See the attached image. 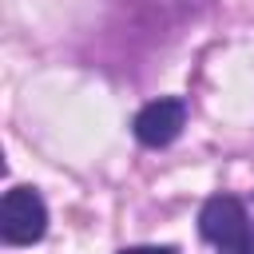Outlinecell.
<instances>
[{"instance_id":"cell-1","label":"cell","mask_w":254,"mask_h":254,"mask_svg":"<svg viewBox=\"0 0 254 254\" xmlns=\"http://www.w3.org/2000/svg\"><path fill=\"white\" fill-rule=\"evenodd\" d=\"M198 230L218 254H254V202L214 194L198 210Z\"/></svg>"},{"instance_id":"cell-2","label":"cell","mask_w":254,"mask_h":254,"mask_svg":"<svg viewBox=\"0 0 254 254\" xmlns=\"http://www.w3.org/2000/svg\"><path fill=\"white\" fill-rule=\"evenodd\" d=\"M48 230V206L32 187H12L0 202V238L8 246H32Z\"/></svg>"},{"instance_id":"cell-3","label":"cell","mask_w":254,"mask_h":254,"mask_svg":"<svg viewBox=\"0 0 254 254\" xmlns=\"http://www.w3.org/2000/svg\"><path fill=\"white\" fill-rule=\"evenodd\" d=\"M187 123V103L183 99H155L135 115V139L143 147H167L179 139Z\"/></svg>"},{"instance_id":"cell-4","label":"cell","mask_w":254,"mask_h":254,"mask_svg":"<svg viewBox=\"0 0 254 254\" xmlns=\"http://www.w3.org/2000/svg\"><path fill=\"white\" fill-rule=\"evenodd\" d=\"M119 254H179V250H171V246H127Z\"/></svg>"}]
</instances>
